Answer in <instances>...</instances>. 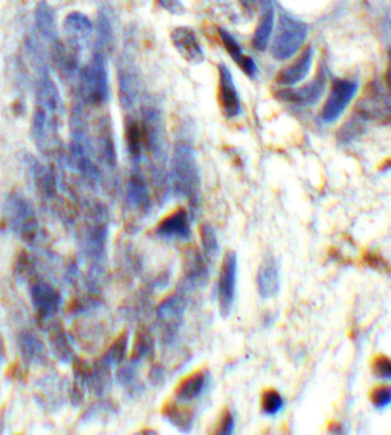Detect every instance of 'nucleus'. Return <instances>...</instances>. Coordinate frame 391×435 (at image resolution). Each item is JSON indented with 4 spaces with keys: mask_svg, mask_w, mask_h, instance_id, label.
<instances>
[{
    "mask_svg": "<svg viewBox=\"0 0 391 435\" xmlns=\"http://www.w3.org/2000/svg\"><path fill=\"white\" fill-rule=\"evenodd\" d=\"M71 159L88 184L100 185L101 172L97 164L98 159L81 108L73 109L71 116Z\"/></svg>",
    "mask_w": 391,
    "mask_h": 435,
    "instance_id": "1",
    "label": "nucleus"
},
{
    "mask_svg": "<svg viewBox=\"0 0 391 435\" xmlns=\"http://www.w3.org/2000/svg\"><path fill=\"white\" fill-rule=\"evenodd\" d=\"M172 184L179 197L187 199L194 217L200 208V173L192 145L177 144L172 159Z\"/></svg>",
    "mask_w": 391,
    "mask_h": 435,
    "instance_id": "2",
    "label": "nucleus"
},
{
    "mask_svg": "<svg viewBox=\"0 0 391 435\" xmlns=\"http://www.w3.org/2000/svg\"><path fill=\"white\" fill-rule=\"evenodd\" d=\"M4 214L6 225L26 245L33 246L40 237V224L33 204L19 191H11L5 199Z\"/></svg>",
    "mask_w": 391,
    "mask_h": 435,
    "instance_id": "3",
    "label": "nucleus"
},
{
    "mask_svg": "<svg viewBox=\"0 0 391 435\" xmlns=\"http://www.w3.org/2000/svg\"><path fill=\"white\" fill-rule=\"evenodd\" d=\"M80 97L90 108H101L109 101L108 65H105V54L100 49L93 51L90 61L80 70Z\"/></svg>",
    "mask_w": 391,
    "mask_h": 435,
    "instance_id": "4",
    "label": "nucleus"
},
{
    "mask_svg": "<svg viewBox=\"0 0 391 435\" xmlns=\"http://www.w3.org/2000/svg\"><path fill=\"white\" fill-rule=\"evenodd\" d=\"M142 132H144V145L145 152L149 153L152 159V173L156 182V188L164 189L165 187V169H164V161H165V142H164V125L161 113L157 109L147 108L142 109Z\"/></svg>",
    "mask_w": 391,
    "mask_h": 435,
    "instance_id": "5",
    "label": "nucleus"
},
{
    "mask_svg": "<svg viewBox=\"0 0 391 435\" xmlns=\"http://www.w3.org/2000/svg\"><path fill=\"white\" fill-rule=\"evenodd\" d=\"M109 237V219L108 211L100 204H95L86 219L83 234L84 256L90 261L92 268L100 272L105 260V246Z\"/></svg>",
    "mask_w": 391,
    "mask_h": 435,
    "instance_id": "6",
    "label": "nucleus"
},
{
    "mask_svg": "<svg viewBox=\"0 0 391 435\" xmlns=\"http://www.w3.org/2000/svg\"><path fill=\"white\" fill-rule=\"evenodd\" d=\"M61 115L36 104L31 133L38 150L45 156H57L60 152Z\"/></svg>",
    "mask_w": 391,
    "mask_h": 435,
    "instance_id": "7",
    "label": "nucleus"
},
{
    "mask_svg": "<svg viewBox=\"0 0 391 435\" xmlns=\"http://www.w3.org/2000/svg\"><path fill=\"white\" fill-rule=\"evenodd\" d=\"M306 37H308V26L283 14L272 41V56L277 60L291 58L303 46Z\"/></svg>",
    "mask_w": 391,
    "mask_h": 435,
    "instance_id": "8",
    "label": "nucleus"
},
{
    "mask_svg": "<svg viewBox=\"0 0 391 435\" xmlns=\"http://www.w3.org/2000/svg\"><path fill=\"white\" fill-rule=\"evenodd\" d=\"M185 296L181 293L168 295L161 301L156 309V320L161 330V339L165 345H170L176 341L181 332L185 315Z\"/></svg>",
    "mask_w": 391,
    "mask_h": 435,
    "instance_id": "9",
    "label": "nucleus"
},
{
    "mask_svg": "<svg viewBox=\"0 0 391 435\" xmlns=\"http://www.w3.org/2000/svg\"><path fill=\"white\" fill-rule=\"evenodd\" d=\"M237 272L239 261L234 251H228L220 264L219 280H217V303L220 315L228 318L236 303L237 293Z\"/></svg>",
    "mask_w": 391,
    "mask_h": 435,
    "instance_id": "10",
    "label": "nucleus"
},
{
    "mask_svg": "<svg viewBox=\"0 0 391 435\" xmlns=\"http://www.w3.org/2000/svg\"><path fill=\"white\" fill-rule=\"evenodd\" d=\"M356 112L364 120L391 122V98L384 88L372 83L359 100Z\"/></svg>",
    "mask_w": 391,
    "mask_h": 435,
    "instance_id": "11",
    "label": "nucleus"
},
{
    "mask_svg": "<svg viewBox=\"0 0 391 435\" xmlns=\"http://www.w3.org/2000/svg\"><path fill=\"white\" fill-rule=\"evenodd\" d=\"M358 92V83L352 80H335L329 97H327L323 109L321 120L327 124L335 122L352 103Z\"/></svg>",
    "mask_w": 391,
    "mask_h": 435,
    "instance_id": "12",
    "label": "nucleus"
},
{
    "mask_svg": "<svg viewBox=\"0 0 391 435\" xmlns=\"http://www.w3.org/2000/svg\"><path fill=\"white\" fill-rule=\"evenodd\" d=\"M29 298L33 303V307L36 313L43 318V320H52L58 310L61 304V296L57 292L54 285L43 281L37 280L29 288Z\"/></svg>",
    "mask_w": 391,
    "mask_h": 435,
    "instance_id": "13",
    "label": "nucleus"
},
{
    "mask_svg": "<svg viewBox=\"0 0 391 435\" xmlns=\"http://www.w3.org/2000/svg\"><path fill=\"white\" fill-rule=\"evenodd\" d=\"M324 88H325V73L320 70L316 73L313 81L308 83L306 86L281 89L276 93V97L284 103H291L297 105H311L323 97Z\"/></svg>",
    "mask_w": 391,
    "mask_h": 435,
    "instance_id": "14",
    "label": "nucleus"
},
{
    "mask_svg": "<svg viewBox=\"0 0 391 435\" xmlns=\"http://www.w3.org/2000/svg\"><path fill=\"white\" fill-rule=\"evenodd\" d=\"M219 104L226 118H236L241 112L239 92L226 66H219Z\"/></svg>",
    "mask_w": 391,
    "mask_h": 435,
    "instance_id": "15",
    "label": "nucleus"
},
{
    "mask_svg": "<svg viewBox=\"0 0 391 435\" xmlns=\"http://www.w3.org/2000/svg\"><path fill=\"white\" fill-rule=\"evenodd\" d=\"M156 236L167 240H188L192 237L189 216L184 208L173 211L156 226Z\"/></svg>",
    "mask_w": 391,
    "mask_h": 435,
    "instance_id": "16",
    "label": "nucleus"
},
{
    "mask_svg": "<svg viewBox=\"0 0 391 435\" xmlns=\"http://www.w3.org/2000/svg\"><path fill=\"white\" fill-rule=\"evenodd\" d=\"M93 145L98 161L108 169H112V172L116 169L118 157H116V145L112 133V124L109 122L108 118L100 121V125L97 129V140H95Z\"/></svg>",
    "mask_w": 391,
    "mask_h": 435,
    "instance_id": "17",
    "label": "nucleus"
},
{
    "mask_svg": "<svg viewBox=\"0 0 391 435\" xmlns=\"http://www.w3.org/2000/svg\"><path fill=\"white\" fill-rule=\"evenodd\" d=\"M63 29H65V34L69 38L71 46L75 48L77 51H80L84 45H88V41L93 34V25L90 19L77 11L69 13L65 17Z\"/></svg>",
    "mask_w": 391,
    "mask_h": 435,
    "instance_id": "18",
    "label": "nucleus"
},
{
    "mask_svg": "<svg viewBox=\"0 0 391 435\" xmlns=\"http://www.w3.org/2000/svg\"><path fill=\"white\" fill-rule=\"evenodd\" d=\"M172 41L176 51L182 56L185 61L196 63V65L204 61V51L193 29L187 26H179L173 29Z\"/></svg>",
    "mask_w": 391,
    "mask_h": 435,
    "instance_id": "19",
    "label": "nucleus"
},
{
    "mask_svg": "<svg viewBox=\"0 0 391 435\" xmlns=\"http://www.w3.org/2000/svg\"><path fill=\"white\" fill-rule=\"evenodd\" d=\"M127 200H129V204L133 209L142 212V214H147V212L152 209L150 188L144 174L138 168H135L129 177V184H127Z\"/></svg>",
    "mask_w": 391,
    "mask_h": 435,
    "instance_id": "20",
    "label": "nucleus"
},
{
    "mask_svg": "<svg viewBox=\"0 0 391 435\" xmlns=\"http://www.w3.org/2000/svg\"><path fill=\"white\" fill-rule=\"evenodd\" d=\"M257 290L263 300H271L278 295L280 272L273 257H266L260 264L257 272Z\"/></svg>",
    "mask_w": 391,
    "mask_h": 435,
    "instance_id": "21",
    "label": "nucleus"
},
{
    "mask_svg": "<svg viewBox=\"0 0 391 435\" xmlns=\"http://www.w3.org/2000/svg\"><path fill=\"white\" fill-rule=\"evenodd\" d=\"M209 387V373L205 370H197L184 377L176 387V399L179 402H193L205 394Z\"/></svg>",
    "mask_w": 391,
    "mask_h": 435,
    "instance_id": "22",
    "label": "nucleus"
},
{
    "mask_svg": "<svg viewBox=\"0 0 391 435\" xmlns=\"http://www.w3.org/2000/svg\"><path fill=\"white\" fill-rule=\"evenodd\" d=\"M184 271L188 284H192L193 288H204L209 275L205 253L196 248L187 249L184 253Z\"/></svg>",
    "mask_w": 391,
    "mask_h": 435,
    "instance_id": "23",
    "label": "nucleus"
},
{
    "mask_svg": "<svg viewBox=\"0 0 391 435\" xmlns=\"http://www.w3.org/2000/svg\"><path fill=\"white\" fill-rule=\"evenodd\" d=\"M312 57H313V51L312 48H308L297 60L278 72L277 83L283 84V86H293V84L303 81L306 75L309 73Z\"/></svg>",
    "mask_w": 391,
    "mask_h": 435,
    "instance_id": "24",
    "label": "nucleus"
},
{
    "mask_svg": "<svg viewBox=\"0 0 391 435\" xmlns=\"http://www.w3.org/2000/svg\"><path fill=\"white\" fill-rule=\"evenodd\" d=\"M31 173H33L40 196L45 200H54V197H57V179L54 172L36 159H31Z\"/></svg>",
    "mask_w": 391,
    "mask_h": 435,
    "instance_id": "25",
    "label": "nucleus"
},
{
    "mask_svg": "<svg viewBox=\"0 0 391 435\" xmlns=\"http://www.w3.org/2000/svg\"><path fill=\"white\" fill-rule=\"evenodd\" d=\"M20 356L26 364L41 365L46 362V350L43 342L31 332H22L19 336Z\"/></svg>",
    "mask_w": 391,
    "mask_h": 435,
    "instance_id": "26",
    "label": "nucleus"
},
{
    "mask_svg": "<svg viewBox=\"0 0 391 435\" xmlns=\"http://www.w3.org/2000/svg\"><path fill=\"white\" fill-rule=\"evenodd\" d=\"M125 142H127V152H129L132 161L135 164H140L144 156L145 145H144V132L141 121L135 118H127L125 121Z\"/></svg>",
    "mask_w": 391,
    "mask_h": 435,
    "instance_id": "27",
    "label": "nucleus"
},
{
    "mask_svg": "<svg viewBox=\"0 0 391 435\" xmlns=\"http://www.w3.org/2000/svg\"><path fill=\"white\" fill-rule=\"evenodd\" d=\"M273 28V9L271 5V0H263V11L259 20V25L256 28V33L252 37V46L257 51L266 49L269 38Z\"/></svg>",
    "mask_w": 391,
    "mask_h": 435,
    "instance_id": "28",
    "label": "nucleus"
},
{
    "mask_svg": "<svg viewBox=\"0 0 391 435\" xmlns=\"http://www.w3.org/2000/svg\"><path fill=\"white\" fill-rule=\"evenodd\" d=\"M36 26L38 34L41 37H45L48 41H56L58 38L57 34V22H56V14L54 9H52L46 2H40L36 6Z\"/></svg>",
    "mask_w": 391,
    "mask_h": 435,
    "instance_id": "29",
    "label": "nucleus"
},
{
    "mask_svg": "<svg viewBox=\"0 0 391 435\" xmlns=\"http://www.w3.org/2000/svg\"><path fill=\"white\" fill-rule=\"evenodd\" d=\"M162 414L164 417L179 431L189 432V429L193 426L194 412L184 405H179V403L174 402L167 403V405H164Z\"/></svg>",
    "mask_w": 391,
    "mask_h": 435,
    "instance_id": "30",
    "label": "nucleus"
},
{
    "mask_svg": "<svg viewBox=\"0 0 391 435\" xmlns=\"http://www.w3.org/2000/svg\"><path fill=\"white\" fill-rule=\"evenodd\" d=\"M49 344L52 352H54V355L61 360V362L65 364L73 362L75 356H73V350L71 347L69 339L66 333L63 332V328L57 324L49 328Z\"/></svg>",
    "mask_w": 391,
    "mask_h": 435,
    "instance_id": "31",
    "label": "nucleus"
},
{
    "mask_svg": "<svg viewBox=\"0 0 391 435\" xmlns=\"http://www.w3.org/2000/svg\"><path fill=\"white\" fill-rule=\"evenodd\" d=\"M220 37H221V41H224L225 49L229 52V56L232 57V60L237 63V66L243 72H245L246 75L256 77V73H257L256 63H254L252 58H249L248 56L243 54L241 49H240V45H237V41L232 38L228 33H225V31H220Z\"/></svg>",
    "mask_w": 391,
    "mask_h": 435,
    "instance_id": "32",
    "label": "nucleus"
},
{
    "mask_svg": "<svg viewBox=\"0 0 391 435\" xmlns=\"http://www.w3.org/2000/svg\"><path fill=\"white\" fill-rule=\"evenodd\" d=\"M138 98V83L132 72L120 70V101L124 109H132Z\"/></svg>",
    "mask_w": 391,
    "mask_h": 435,
    "instance_id": "33",
    "label": "nucleus"
},
{
    "mask_svg": "<svg viewBox=\"0 0 391 435\" xmlns=\"http://www.w3.org/2000/svg\"><path fill=\"white\" fill-rule=\"evenodd\" d=\"M155 352V339L152 332L147 327H141L135 336V344H133V357L132 360L136 364H140L141 360L145 357L152 356Z\"/></svg>",
    "mask_w": 391,
    "mask_h": 435,
    "instance_id": "34",
    "label": "nucleus"
},
{
    "mask_svg": "<svg viewBox=\"0 0 391 435\" xmlns=\"http://www.w3.org/2000/svg\"><path fill=\"white\" fill-rule=\"evenodd\" d=\"M113 45V25L110 14L108 9H101L98 16V40H97V48L101 52L108 56V52L112 49Z\"/></svg>",
    "mask_w": 391,
    "mask_h": 435,
    "instance_id": "35",
    "label": "nucleus"
},
{
    "mask_svg": "<svg viewBox=\"0 0 391 435\" xmlns=\"http://www.w3.org/2000/svg\"><path fill=\"white\" fill-rule=\"evenodd\" d=\"M261 412L268 417H276L284 409V399L277 389H265L261 392V400H260Z\"/></svg>",
    "mask_w": 391,
    "mask_h": 435,
    "instance_id": "36",
    "label": "nucleus"
},
{
    "mask_svg": "<svg viewBox=\"0 0 391 435\" xmlns=\"http://www.w3.org/2000/svg\"><path fill=\"white\" fill-rule=\"evenodd\" d=\"M127 347H129V335H127V332H124L115 339L113 344L110 345V348L108 350V353H105V356L103 359L110 365H120V364H122V360L125 359Z\"/></svg>",
    "mask_w": 391,
    "mask_h": 435,
    "instance_id": "37",
    "label": "nucleus"
},
{
    "mask_svg": "<svg viewBox=\"0 0 391 435\" xmlns=\"http://www.w3.org/2000/svg\"><path fill=\"white\" fill-rule=\"evenodd\" d=\"M200 234V243H202V251L205 253V257L213 260L219 256V241L216 231L211 228L208 224H202L199 228Z\"/></svg>",
    "mask_w": 391,
    "mask_h": 435,
    "instance_id": "38",
    "label": "nucleus"
},
{
    "mask_svg": "<svg viewBox=\"0 0 391 435\" xmlns=\"http://www.w3.org/2000/svg\"><path fill=\"white\" fill-rule=\"evenodd\" d=\"M370 402L376 409L391 407V385H379L370 391Z\"/></svg>",
    "mask_w": 391,
    "mask_h": 435,
    "instance_id": "39",
    "label": "nucleus"
},
{
    "mask_svg": "<svg viewBox=\"0 0 391 435\" xmlns=\"http://www.w3.org/2000/svg\"><path fill=\"white\" fill-rule=\"evenodd\" d=\"M136 362H132L129 365L122 367L120 371H118V382L125 387L127 389H135V387H138V371H136Z\"/></svg>",
    "mask_w": 391,
    "mask_h": 435,
    "instance_id": "40",
    "label": "nucleus"
},
{
    "mask_svg": "<svg viewBox=\"0 0 391 435\" xmlns=\"http://www.w3.org/2000/svg\"><path fill=\"white\" fill-rule=\"evenodd\" d=\"M234 431H236L234 414H232L231 409L225 408L224 411L220 412L214 432L220 434V435H231V434H234Z\"/></svg>",
    "mask_w": 391,
    "mask_h": 435,
    "instance_id": "41",
    "label": "nucleus"
},
{
    "mask_svg": "<svg viewBox=\"0 0 391 435\" xmlns=\"http://www.w3.org/2000/svg\"><path fill=\"white\" fill-rule=\"evenodd\" d=\"M373 374L384 382H391V359L388 356L379 355L373 359L372 362Z\"/></svg>",
    "mask_w": 391,
    "mask_h": 435,
    "instance_id": "42",
    "label": "nucleus"
},
{
    "mask_svg": "<svg viewBox=\"0 0 391 435\" xmlns=\"http://www.w3.org/2000/svg\"><path fill=\"white\" fill-rule=\"evenodd\" d=\"M365 263L368 264L370 268H373L376 271L387 269V261L382 257L376 256V253H367V256H365Z\"/></svg>",
    "mask_w": 391,
    "mask_h": 435,
    "instance_id": "43",
    "label": "nucleus"
},
{
    "mask_svg": "<svg viewBox=\"0 0 391 435\" xmlns=\"http://www.w3.org/2000/svg\"><path fill=\"white\" fill-rule=\"evenodd\" d=\"M384 89L387 90L388 97L391 98V51L388 54V61H387V68L384 73Z\"/></svg>",
    "mask_w": 391,
    "mask_h": 435,
    "instance_id": "44",
    "label": "nucleus"
},
{
    "mask_svg": "<svg viewBox=\"0 0 391 435\" xmlns=\"http://www.w3.org/2000/svg\"><path fill=\"white\" fill-rule=\"evenodd\" d=\"M150 380L152 384H161L164 380V370L161 367H153L150 371Z\"/></svg>",
    "mask_w": 391,
    "mask_h": 435,
    "instance_id": "45",
    "label": "nucleus"
},
{
    "mask_svg": "<svg viewBox=\"0 0 391 435\" xmlns=\"http://www.w3.org/2000/svg\"><path fill=\"white\" fill-rule=\"evenodd\" d=\"M380 169H385V172L387 169H391V161H387L382 167H380Z\"/></svg>",
    "mask_w": 391,
    "mask_h": 435,
    "instance_id": "46",
    "label": "nucleus"
},
{
    "mask_svg": "<svg viewBox=\"0 0 391 435\" xmlns=\"http://www.w3.org/2000/svg\"><path fill=\"white\" fill-rule=\"evenodd\" d=\"M0 352H2V337H0Z\"/></svg>",
    "mask_w": 391,
    "mask_h": 435,
    "instance_id": "47",
    "label": "nucleus"
}]
</instances>
